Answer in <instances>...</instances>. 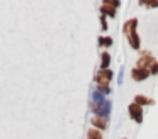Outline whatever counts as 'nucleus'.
I'll return each instance as SVG.
<instances>
[{"label":"nucleus","mask_w":158,"mask_h":139,"mask_svg":"<svg viewBox=\"0 0 158 139\" xmlns=\"http://www.w3.org/2000/svg\"><path fill=\"white\" fill-rule=\"evenodd\" d=\"M92 124L95 125V127H100V129H106V127H107L106 119H102V117H94V119H92Z\"/></svg>","instance_id":"obj_10"},{"label":"nucleus","mask_w":158,"mask_h":139,"mask_svg":"<svg viewBox=\"0 0 158 139\" xmlns=\"http://www.w3.org/2000/svg\"><path fill=\"white\" fill-rule=\"evenodd\" d=\"M127 39H129L131 47H134V49H138V47H139V36H138L136 32H131L129 36H127Z\"/></svg>","instance_id":"obj_8"},{"label":"nucleus","mask_w":158,"mask_h":139,"mask_svg":"<svg viewBox=\"0 0 158 139\" xmlns=\"http://www.w3.org/2000/svg\"><path fill=\"white\" fill-rule=\"evenodd\" d=\"M150 75H158V59L155 61L153 64H151V68H150Z\"/></svg>","instance_id":"obj_13"},{"label":"nucleus","mask_w":158,"mask_h":139,"mask_svg":"<svg viewBox=\"0 0 158 139\" xmlns=\"http://www.w3.org/2000/svg\"><path fill=\"white\" fill-rule=\"evenodd\" d=\"M129 115L136 122H143V107H139L136 104H131L129 105Z\"/></svg>","instance_id":"obj_3"},{"label":"nucleus","mask_w":158,"mask_h":139,"mask_svg":"<svg viewBox=\"0 0 158 139\" xmlns=\"http://www.w3.org/2000/svg\"><path fill=\"white\" fill-rule=\"evenodd\" d=\"M134 104H136V105H139V107H143V105L153 104V100H150V98H146L144 95H136V97H134Z\"/></svg>","instance_id":"obj_7"},{"label":"nucleus","mask_w":158,"mask_h":139,"mask_svg":"<svg viewBox=\"0 0 158 139\" xmlns=\"http://www.w3.org/2000/svg\"><path fill=\"white\" fill-rule=\"evenodd\" d=\"M139 5H148V7H158V2H139Z\"/></svg>","instance_id":"obj_14"},{"label":"nucleus","mask_w":158,"mask_h":139,"mask_svg":"<svg viewBox=\"0 0 158 139\" xmlns=\"http://www.w3.org/2000/svg\"><path fill=\"white\" fill-rule=\"evenodd\" d=\"M148 75H150V70H141V68H133V71H131V76H133L136 81L146 80Z\"/></svg>","instance_id":"obj_4"},{"label":"nucleus","mask_w":158,"mask_h":139,"mask_svg":"<svg viewBox=\"0 0 158 139\" xmlns=\"http://www.w3.org/2000/svg\"><path fill=\"white\" fill-rule=\"evenodd\" d=\"M87 136H89V139H104L102 132L97 131V129H90V131L87 132Z\"/></svg>","instance_id":"obj_11"},{"label":"nucleus","mask_w":158,"mask_h":139,"mask_svg":"<svg viewBox=\"0 0 158 139\" xmlns=\"http://www.w3.org/2000/svg\"><path fill=\"white\" fill-rule=\"evenodd\" d=\"M100 46H110V44H112V39H110V37H100Z\"/></svg>","instance_id":"obj_12"},{"label":"nucleus","mask_w":158,"mask_h":139,"mask_svg":"<svg viewBox=\"0 0 158 139\" xmlns=\"http://www.w3.org/2000/svg\"><path fill=\"white\" fill-rule=\"evenodd\" d=\"M155 63L153 56H151L150 53H143V56L138 59V66L136 68H141V70H148V68H151V64Z\"/></svg>","instance_id":"obj_2"},{"label":"nucleus","mask_w":158,"mask_h":139,"mask_svg":"<svg viewBox=\"0 0 158 139\" xmlns=\"http://www.w3.org/2000/svg\"><path fill=\"white\" fill-rule=\"evenodd\" d=\"M100 12H102V14H107L109 17H116V7L109 5V3H102V7H100Z\"/></svg>","instance_id":"obj_6"},{"label":"nucleus","mask_w":158,"mask_h":139,"mask_svg":"<svg viewBox=\"0 0 158 139\" xmlns=\"http://www.w3.org/2000/svg\"><path fill=\"white\" fill-rule=\"evenodd\" d=\"M136 26H138V20L136 19L127 20V22L124 24V34H126V36H129L131 32H136Z\"/></svg>","instance_id":"obj_5"},{"label":"nucleus","mask_w":158,"mask_h":139,"mask_svg":"<svg viewBox=\"0 0 158 139\" xmlns=\"http://www.w3.org/2000/svg\"><path fill=\"white\" fill-rule=\"evenodd\" d=\"M110 78H112V71L110 70H100L99 73L95 75V81L99 83L100 88H109L107 85H109Z\"/></svg>","instance_id":"obj_1"},{"label":"nucleus","mask_w":158,"mask_h":139,"mask_svg":"<svg viewBox=\"0 0 158 139\" xmlns=\"http://www.w3.org/2000/svg\"><path fill=\"white\" fill-rule=\"evenodd\" d=\"M109 63H110V56L109 53H102V59H100V70H109Z\"/></svg>","instance_id":"obj_9"}]
</instances>
